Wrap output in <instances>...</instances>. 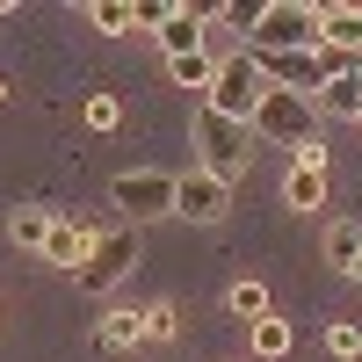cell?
Masks as SVG:
<instances>
[{
	"instance_id": "cell-1",
	"label": "cell",
	"mask_w": 362,
	"mask_h": 362,
	"mask_svg": "<svg viewBox=\"0 0 362 362\" xmlns=\"http://www.w3.org/2000/svg\"><path fill=\"white\" fill-rule=\"evenodd\" d=\"M247 51H261V58H312L319 51V8L312 0H268V8H254Z\"/></svg>"
},
{
	"instance_id": "cell-2",
	"label": "cell",
	"mask_w": 362,
	"mask_h": 362,
	"mask_svg": "<svg viewBox=\"0 0 362 362\" xmlns=\"http://www.w3.org/2000/svg\"><path fill=\"white\" fill-rule=\"evenodd\" d=\"M247 131L268 138V145H290V153H305V145L319 138V109H312V95H297V87H268Z\"/></svg>"
},
{
	"instance_id": "cell-3",
	"label": "cell",
	"mask_w": 362,
	"mask_h": 362,
	"mask_svg": "<svg viewBox=\"0 0 362 362\" xmlns=\"http://www.w3.org/2000/svg\"><path fill=\"white\" fill-rule=\"evenodd\" d=\"M261 95H268V80H261V66H254V51H225V58H218V80H210V95H203V109L232 116V124H254Z\"/></svg>"
},
{
	"instance_id": "cell-4",
	"label": "cell",
	"mask_w": 362,
	"mask_h": 362,
	"mask_svg": "<svg viewBox=\"0 0 362 362\" xmlns=\"http://www.w3.org/2000/svg\"><path fill=\"white\" fill-rule=\"evenodd\" d=\"M196 138H203V160H196L203 174H218V181H239V174L254 167V145H247L254 131H247V124H232V116L203 109V116H196Z\"/></svg>"
},
{
	"instance_id": "cell-5",
	"label": "cell",
	"mask_w": 362,
	"mask_h": 362,
	"mask_svg": "<svg viewBox=\"0 0 362 362\" xmlns=\"http://www.w3.org/2000/svg\"><path fill=\"white\" fill-rule=\"evenodd\" d=\"M109 203L124 210V225H153V218H174V174L160 167H131L109 181Z\"/></svg>"
},
{
	"instance_id": "cell-6",
	"label": "cell",
	"mask_w": 362,
	"mask_h": 362,
	"mask_svg": "<svg viewBox=\"0 0 362 362\" xmlns=\"http://www.w3.org/2000/svg\"><path fill=\"white\" fill-rule=\"evenodd\" d=\"M131 268H138V225H109V232H95V254L80 268V290H109V283H124Z\"/></svg>"
},
{
	"instance_id": "cell-7",
	"label": "cell",
	"mask_w": 362,
	"mask_h": 362,
	"mask_svg": "<svg viewBox=\"0 0 362 362\" xmlns=\"http://www.w3.org/2000/svg\"><path fill=\"white\" fill-rule=\"evenodd\" d=\"M225 210H232V181L203 174V167L174 174V218H189V225H225Z\"/></svg>"
},
{
	"instance_id": "cell-8",
	"label": "cell",
	"mask_w": 362,
	"mask_h": 362,
	"mask_svg": "<svg viewBox=\"0 0 362 362\" xmlns=\"http://www.w3.org/2000/svg\"><path fill=\"white\" fill-rule=\"evenodd\" d=\"M87 254H95V225L58 218V225H51V239H44V261H51V268H73V276H80Z\"/></svg>"
},
{
	"instance_id": "cell-9",
	"label": "cell",
	"mask_w": 362,
	"mask_h": 362,
	"mask_svg": "<svg viewBox=\"0 0 362 362\" xmlns=\"http://www.w3.org/2000/svg\"><path fill=\"white\" fill-rule=\"evenodd\" d=\"M319 44H326V51L362 58V8H355V0H334V8H319Z\"/></svg>"
},
{
	"instance_id": "cell-10",
	"label": "cell",
	"mask_w": 362,
	"mask_h": 362,
	"mask_svg": "<svg viewBox=\"0 0 362 362\" xmlns=\"http://www.w3.org/2000/svg\"><path fill=\"white\" fill-rule=\"evenodd\" d=\"M138 341H145V312L109 305V312H102V326H95V348H102V355H131Z\"/></svg>"
},
{
	"instance_id": "cell-11",
	"label": "cell",
	"mask_w": 362,
	"mask_h": 362,
	"mask_svg": "<svg viewBox=\"0 0 362 362\" xmlns=\"http://www.w3.org/2000/svg\"><path fill=\"white\" fill-rule=\"evenodd\" d=\"M319 116H341V124H362V73H341V80H326L319 95H312Z\"/></svg>"
},
{
	"instance_id": "cell-12",
	"label": "cell",
	"mask_w": 362,
	"mask_h": 362,
	"mask_svg": "<svg viewBox=\"0 0 362 362\" xmlns=\"http://www.w3.org/2000/svg\"><path fill=\"white\" fill-rule=\"evenodd\" d=\"M51 225H58V210H44V203H15V210H8V239H15V247H29V254H44Z\"/></svg>"
},
{
	"instance_id": "cell-13",
	"label": "cell",
	"mask_w": 362,
	"mask_h": 362,
	"mask_svg": "<svg viewBox=\"0 0 362 362\" xmlns=\"http://www.w3.org/2000/svg\"><path fill=\"white\" fill-rule=\"evenodd\" d=\"M203 22H210V15H196V8H174V15L160 22V51H167V58H189V51H203Z\"/></svg>"
},
{
	"instance_id": "cell-14",
	"label": "cell",
	"mask_w": 362,
	"mask_h": 362,
	"mask_svg": "<svg viewBox=\"0 0 362 362\" xmlns=\"http://www.w3.org/2000/svg\"><path fill=\"white\" fill-rule=\"evenodd\" d=\"M283 203L297 210V218H312V210L326 203V174H319V167H297V160H290V174H283Z\"/></svg>"
},
{
	"instance_id": "cell-15",
	"label": "cell",
	"mask_w": 362,
	"mask_h": 362,
	"mask_svg": "<svg viewBox=\"0 0 362 362\" xmlns=\"http://www.w3.org/2000/svg\"><path fill=\"white\" fill-rule=\"evenodd\" d=\"M326 261H334L341 276H355V261H362V225H355V218H334V225H326Z\"/></svg>"
},
{
	"instance_id": "cell-16",
	"label": "cell",
	"mask_w": 362,
	"mask_h": 362,
	"mask_svg": "<svg viewBox=\"0 0 362 362\" xmlns=\"http://www.w3.org/2000/svg\"><path fill=\"white\" fill-rule=\"evenodd\" d=\"M225 312H232L239 326H254V319H268V283H254V276H239V283L225 290Z\"/></svg>"
},
{
	"instance_id": "cell-17",
	"label": "cell",
	"mask_w": 362,
	"mask_h": 362,
	"mask_svg": "<svg viewBox=\"0 0 362 362\" xmlns=\"http://www.w3.org/2000/svg\"><path fill=\"white\" fill-rule=\"evenodd\" d=\"M167 73H174V87H203V95H210L218 58H210V51H189V58H167Z\"/></svg>"
},
{
	"instance_id": "cell-18",
	"label": "cell",
	"mask_w": 362,
	"mask_h": 362,
	"mask_svg": "<svg viewBox=\"0 0 362 362\" xmlns=\"http://www.w3.org/2000/svg\"><path fill=\"white\" fill-rule=\"evenodd\" d=\"M87 22H95V29H109V37H131V29H138L131 0H95V8H87Z\"/></svg>"
},
{
	"instance_id": "cell-19",
	"label": "cell",
	"mask_w": 362,
	"mask_h": 362,
	"mask_svg": "<svg viewBox=\"0 0 362 362\" xmlns=\"http://www.w3.org/2000/svg\"><path fill=\"white\" fill-rule=\"evenodd\" d=\"M181 334V305L174 297H153V305H145V341H174Z\"/></svg>"
},
{
	"instance_id": "cell-20",
	"label": "cell",
	"mask_w": 362,
	"mask_h": 362,
	"mask_svg": "<svg viewBox=\"0 0 362 362\" xmlns=\"http://www.w3.org/2000/svg\"><path fill=\"white\" fill-rule=\"evenodd\" d=\"M290 341H297V334H290L276 312H268V319H254V355H268V362H276V355H290Z\"/></svg>"
},
{
	"instance_id": "cell-21",
	"label": "cell",
	"mask_w": 362,
	"mask_h": 362,
	"mask_svg": "<svg viewBox=\"0 0 362 362\" xmlns=\"http://www.w3.org/2000/svg\"><path fill=\"white\" fill-rule=\"evenodd\" d=\"M326 355L362 362V326H355V319H334V326H326Z\"/></svg>"
},
{
	"instance_id": "cell-22",
	"label": "cell",
	"mask_w": 362,
	"mask_h": 362,
	"mask_svg": "<svg viewBox=\"0 0 362 362\" xmlns=\"http://www.w3.org/2000/svg\"><path fill=\"white\" fill-rule=\"evenodd\" d=\"M116 116H124L116 95H95V102H87V124H95V131H116Z\"/></svg>"
},
{
	"instance_id": "cell-23",
	"label": "cell",
	"mask_w": 362,
	"mask_h": 362,
	"mask_svg": "<svg viewBox=\"0 0 362 362\" xmlns=\"http://www.w3.org/2000/svg\"><path fill=\"white\" fill-rule=\"evenodd\" d=\"M131 15H138V29H160L174 8H167V0H131Z\"/></svg>"
},
{
	"instance_id": "cell-24",
	"label": "cell",
	"mask_w": 362,
	"mask_h": 362,
	"mask_svg": "<svg viewBox=\"0 0 362 362\" xmlns=\"http://www.w3.org/2000/svg\"><path fill=\"white\" fill-rule=\"evenodd\" d=\"M0 102H8V80H0Z\"/></svg>"
},
{
	"instance_id": "cell-25",
	"label": "cell",
	"mask_w": 362,
	"mask_h": 362,
	"mask_svg": "<svg viewBox=\"0 0 362 362\" xmlns=\"http://www.w3.org/2000/svg\"><path fill=\"white\" fill-rule=\"evenodd\" d=\"M355 283H362V261H355Z\"/></svg>"
}]
</instances>
